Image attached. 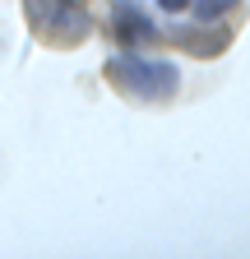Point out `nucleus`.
Here are the masks:
<instances>
[{
    "label": "nucleus",
    "instance_id": "2",
    "mask_svg": "<svg viewBox=\"0 0 250 259\" xmlns=\"http://www.w3.org/2000/svg\"><path fill=\"white\" fill-rule=\"evenodd\" d=\"M116 32H120L125 42H139V37H148V32H153V23H148L144 14H135V10H120V14H116Z\"/></svg>",
    "mask_w": 250,
    "mask_h": 259
},
{
    "label": "nucleus",
    "instance_id": "3",
    "mask_svg": "<svg viewBox=\"0 0 250 259\" xmlns=\"http://www.w3.org/2000/svg\"><path fill=\"white\" fill-rule=\"evenodd\" d=\"M232 5H236V0H195V14L209 23V19H218V14H227Z\"/></svg>",
    "mask_w": 250,
    "mask_h": 259
},
{
    "label": "nucleus",
    "instance_id": "1",
    "mask_svg": "<svg viewBox=\"0 0 250 259\" xmlns=\"http://www.w3.org/2000/svg\"><path fill=\"white\" fill-rule=\"evenodd\" d=\"M107 79L139 102H167L181 88V70L172 60H144V56H116L107 65Z\"/></svg>",
    "mask_w": 250,
    "mask_h": 259
},
{
    "label": "nucleus",
    "instance_id": "4",
    "mask_svg": "<svg viewBox=\"0 0 250 259\" xmlns=\"http://www.w3.org/2000/svg\"><path fill=\"white\" fill-rule=\"evenodd\" d=\"M158 5H162V10H185L190 0H158Z\"/></svg>",
    "mask_w": 250,
    "mask_h": 259
}]
</instances>
